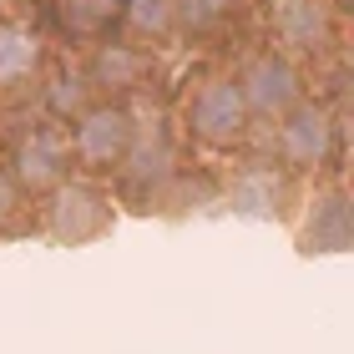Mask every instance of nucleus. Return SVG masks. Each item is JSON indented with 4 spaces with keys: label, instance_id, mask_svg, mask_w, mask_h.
I'll return each mask as SVG.
<instances>
[{
    "label": "nucleus",
    "instance_id": "obj_1",
    "mask_svg": "<svg viewBox=\"0 0 354 354\" xmlns=\"http://www.w3.org/2000/svg\"><path fill=\"white\" fill-rule=\"evenodd\" d=\"M238 91H243V106L248 111H288L294 106V96H299V71H294V61L279 56V51H263V56H253L243 76H238Z\"/></svg>",
    "mask_w": 354,
    "mask_h": 354
},
{
    "label": "nucleus",
    "instance_id": "obj_4",
    "mask_svg": "<svg viewBox=\"0 0 354 354\" xmlns=\"http://www.w3.org/2000/svg\"><path fill=\"white\" fill-rule=\"evenodd\" d=\"M132 137H137L132 117H127L122 106H102L76 127V152H82L86 162H122V157L132 152Z\"/></svg>",
    "mask_w": 354,
    "mask_h": 354
},
{
    "label": "nucleus",
    "instance_id": "obj_5",
    "mask_svg": "<svg viewBox=\"0 0 354 354\" xmlns=\"http://www.w3.org/2000/svg\"><path fill=\"white\" fill-rule=\"evenodd\" d=\"M329 137H334V122L324 106H294L279 127V142H283V157L288 162H319L329 152Z\"/></svg>",
    "mask_w": 354,
    "mask_h": 354
},
{
    "label": "nucleus",
    "instance_id": "obj_10",
    "mask_svg": "<svg viewBox=\"0 0 354 354\" xmlns=\"http://www.w3.org/2000/svg\"><path fill=\"white\" fill-rule=\"evenodd\" d=\"M122 0H66V21L71 30H102L111 15H117Z\"/></svg>",
    "mask_w": 354,
    "mask_h": 354
},
{
    "label": "nucleus",
    "instance_id": "obj_3",
    "mask_svg": "<svg viewBox=\"0 0 354 354\" xmlns=\"http://www.w3.org/2000/svg\"><path fill=\"white\" fill-rule=\"evenodd\" d=\"M106 203H102V192H91L82 183H71V187H61L56 192V207H51V233L61 238V243H91L96 233L106 228Z\"/></svg>",
    "mask_w": 354,
    "mask_h": 354
},
{
    "label": "nucleus",
    "instance_id": "obj_12",
    "mask_svg": "<svg viewBox=\"0 0 354 354\" xmlns=\"http://www.w3.org/2000/svg\"><path fill=\"white\" fill-rule=\"evenodd\" d=\"M172 6H177V15H183L192 30H203V26H213L218 15H223L228 0H172Z\"/></svg>",
    "mask_w": 354,
    "mask_h": 354
},
{
    "label": "nucleus",
    "instance_id": "obj_8",
    "mask_svg": "<svg viewBox=\"0 0 354 354\" xmlns=\"http://www.w3.org/2000/svg\"><path fill=\"white\" fill-rule=\"evenodd\" d=\"M349 248V207L339 192H329V198L314 203L309 213V228H304V253H339Z\"/></svg>",
    "mask_w": 354,
    "mask_h": 354
},
{
    "label": "nucleus",
    "instance_id": "obj_13",
    "mask_svg": "<svg viewBox=\"0 0 354 354\" xmlns=\"http://www.w3.org/2000/svg\"><path fill=\"white\" fill-rule=\"evenodd\" d=\"M102 71L111 76V82H122V76H132V71H137V61H132V56H122V51H106V56H102Z\"/></svg>",
    "mask_w": 354,
    "mask_h": 354
},
{
    "label": "nucleus",
    "instance_id": "obj_6",
    "mask_svg": "<svg viewBox=\"0 0 354 354\" xmlns=\"http://www.w3.org/2000/svg\"><path fill=\"white\" fill-rule=\"evenodd\" d=\"M273 36L288 51H314L324 41V6L319 0H273Z\"/></svg>",
    "mask_w": 354,
    "mask_h": 354
},
{
    "label": "nucleus",
    "instance_id": "obj_2",
    "mask_svg": "<svg viewBox=\"0 0 354 354\" xmlns=\"http://www.w3.org/2000/svg\"><path fill=\"white\" fill-rule=\"evenodd\" d=\"M243 122H248V106H243V91L238 82H207L192 102V127H198L203 142H233L243 137Z\"/></svg>",
    "mask_w": 354,
    "mask_h": 354
},
{
    "label": "nucleus",
    "instance_id": "obj_11",
    "mask_svg": "<svg viewBox=\"0 0 354 354\" xmlns=\"http://www.w3.org/2000/svg\"><path fill=\"white\" fill-rule=\"evenodd\" d=\"M127 15H132V26H142V30H167L177 21V6L172 0H127Z\"/></svg>",
    "mask_w": 354,
    "mask_h": 354
},
{
    "label": "nucleus",
    "instance_id": "obj_7",
    "mask_svg": "<svg viewBox=\"0 0 354 354\" xmlns=\"http://www.w3.org/2000/svg\"><path fill=\"white\" fill-rule=\"evenodd\" d=\"M61 162H66V137H61V132H30V137L21 142V157H15L26 187L56 183V177H61Z\"/></svg>",
    "mask_w": 354,
    "mask_h": 354
},
{
    "label": "nucleus",
    "instance_id": "obj_9",
    "mask_svg": "<svg viewBox=\"0 0 354 354\" xmlns=\"http://www.w3.org/2000/svg\"><path fill=\"white\" fill-rule=\"evenodd\" d=\"M36 61H41V41L30 36V30H21V26L0 30V86L26 82V76L36 71Z\"/></svg>",
    "mask_w": 354,
    "mask_h": 354
}]
</instances>
